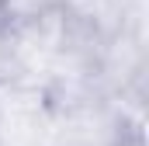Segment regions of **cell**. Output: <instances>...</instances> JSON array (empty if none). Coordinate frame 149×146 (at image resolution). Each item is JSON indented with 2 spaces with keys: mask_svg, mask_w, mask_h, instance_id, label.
Wrapping results in <instances>:
<instances>
[{
  "mask_svg": "<svg viewBox=\"0 0 149 146\" xmlns=\"http://www.w3.org/2000/svg\"><path fill=\"white\" fill-rule=\"evenodd\" d=\"M0 146H56V105L45 87H0Z\"/></svg>",
  "mask_w": 149,
  "mask_h": 146,
  "instance_id": "2",
  "label": "cell"
},
{
  "mask_svg": "<svg viewBox=\"0 0 149 146\" xmlns=\"http://www.w3.org/2000/svg\"><path fill=\"white\" fill-rule=\"evenodd\" d=\"M56 146H139V129L121 101L83 94L56 105Z\"/></svg>",
  "mask_w": 149,
  "mask_h": 146,
  "instance_id": "1",
  "label": "cell"
}]
</instances>
